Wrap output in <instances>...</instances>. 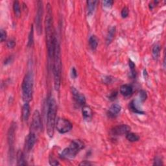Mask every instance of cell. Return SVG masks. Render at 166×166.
Instances as JSON below:
<instances>
[{
    "mask_svg": "<svg viewBox=\"0 0 166 166\" xmlns=\"http://www.w3.org/2000/svg\"><path fill=\"white\" fill-rule=\"evenodd\" d=\"M114 4V2L112 0H105V1L103 2V6L106 8H111Z\"/></svg>",
    "mask_w": 166,
    "mask_h": 166,
    "instance_id": "cell-29",
    "label": "cell"
},
{
    "mask_svg": "<svg viewBox=\"0 0 166 166\" xmlns=\"http://www.w3.org/2000/svg\"><path fill=\"white\" fill-rule=\"evenodd\" d=\"M7 38V33L6 31L3 29H1L0 31V40H1L2 42H4Z\"/></svg>",
    "mask_w": 166,
    "mask_h": 166,
    "instance_id": "cell-30",
    "label": "cell"
},
{
    "mask_svg": "<svg viewBox=\"0 0 166 166\" xmlns=\"http://www.w3.org/2000/svg\"><path fill=\"white\" fill-rule=\"evenodd\" d=\"M45 16V34H46V45L48 49V53L49 59L53 57L55 34L53 27V13L50 3L47 4Z\"/></svg>",
    "mask_w": 166,
    "mask_h": 166,
    "instance_id": "cell-1",
    "label": "cell"
},
{
    "mask_svg": "<svg viewBox=\"0 0 166 166\" xmlns=\"http://www.w3.org/2000/svg\"><path fill=\"white\" fill-rule=\"evenodd\" d=\"M130 131H131V127L127 125H121L112 128L110 134L114 136H123V135H126Z\"/></svg>",
    "mask_w": 166,
    "mask_h": 166,
    "instance_id": "cell-11",
    "label": "cell"
},
{
    "mask_svg": "<svg viewBox=\"0 0 166 166\" xmlns=\"http://www.w3.org/2000/svg\"><path fill=\"white\" fill-rule=\"evenodd\" d=\"M92 164L88 161H82V162L80 164V165H90Z\"/></svg>",
    "mask_w": 166,
    "mask_h": 166,
    "instance_id": "cell-38",
    "label": "cell"
},
{
    "mask_svg": "<svg viewBox=\"0 0 166 166\" xmlns=\"http://www.w3.org/2000/svg\"><path fill=\"white\" fill-rule=\"evenodd\" d=\"M43 14H44L43 2L41 1H38L37 4V11H36L35 18L36 30L38 35H40L42 33Z\"/></svg>",
    "mask_w": 166,
    "mask_h": 166,
    "instance_id": "cell-7",
    "label": "cell"
},
{
    "mask_svg": "<svg viewBox=\"0 0 166 166\" xmlns=\"http://www.w3.org/2000/svg\"><path fill=\"white\" fill-rule=\"evenodd\" d=\"M34 31H33V25L31 28L30 33L29 34V40H28V46L31 47L34 42Z\"/></svg>",
    "mask_w": 166,
    "mask_h": 166,
    "instance_id": "cell-26",
    "label": "cell"
},
{
    "mask_svg": "<svg viewBox=\"0 0 166 166\" xmlns=\"http://www.w3.org/2000/svg\"><path fill=\"white\" fill-rule=\"evenodd\" d=\"M16 45V42L14 40H9L7 42V46L9 49H13Z\"/></svg>",
    "mask_w": 166,
    "mask_h": 166,
    "instance_id": "cell-31",
    "label": "cell"
},
{
    "mask_svg": "<svg viewBox=\"0 0 166 166\" xmlns=\"http://www.w3.org/2000/svg\"><path fill=\"white\" fill-rule=\"evenodd\" d=\"M16 123H13L10 127L7 134V142L9 145V157L10 161H13L14 154V142H15V130Z\"/></svg>",
    "mask_w": 166,
    "mask_h": 166,
    "instance_id": "cell-6",
    "label": "cell"
},
{
    "mask_svg": "<svg viewBox=\"0 0 166 166\" xmlns=\"http://www.w3.org/2000/svg\"><path fill=\"white\" fill-rule=\"evenodd\" d=\"M85 147V144L81 140L75 139L70 143L69 147L62 150L60 154L61 158L73 159Z\"/></svg>",
    "mask_w": 166,
    "mask_h": 166,
    "instance_id": "cell-5",
    "label": "cell"
},
{
    "mask_svg": "<svg viewBox=\"0 0 166 166\" xmlns=\"http://www.w3.org/2000/svg\"><path fill=\"white\" fill-rule=\"evenodd\" d=\"M37 137H36V134L34 132L31 131L30 133L27 135V136L25 138V151L29 152L32 150L36 143Z\"/></svg>",
    "mask_w": 166,
    "mask_h": 166,
    "instance_id": "cell-10",
    "label": "cell"
},
{
    "mask_svg": "<svg viewBox=\"0 0 166 166\" xmlns=\"http://www.w3.org/2000/svg\"><path fill=\"white\" fill-rule=\"evenodd\" d=\"M13 10H14V13L16 16L19 18L21 15V9H20V5L19 2L18 1L14 2Z\"/></svg>",
    "mask_w": 166,
    "mask_h": 166,
    "instance_id": "cell-24",
    "label": "cell"
},
{
    "mask_svg": "<svg viewBox=\"0 0 166 166\" xmlns=\"http://www.w3.org/2000/svg\"><path fill=\"white\" fill-rule=\"evenodd\" d=\"M56 103L55 98L50 96L48 99V110H47V133L50 138L54 135L55 128L56 125Z\"/></svg>",
    "mask_w": 166,
    "mask_h": 166,
    "instance_id": "cell-3",
    "label": "cell"
},
{
    "mask_svg": "<svg viewBox=\"0 0 166 166\" xmlns=\"http://www.w3.org/2000/svg\"><path fill=\"white\" fill-rule=\"evenodd\" d=\"M128 66L130 67V70H131V76L132 78H135L136 76V70H135V64L134 62L130 60L128 62Z\"/></svg>",
    "mask_w": 166,
    "mask_h": 166,
    "instance_id": "cell-25",
    "label": "cell"
},
{
    "mask_svg": "<svg viewBox=\"0 0 166 166\" xmlns=\"http://www.w3.org/2000/svg\"><path fill=\"white\" fill-rule=\"evenodd\" d=\"M116 33V27H111L108 30V32L106 36V43L107 45H110L114 38V36Z\"/></svg>",
    "mask_w": 166,
    "mask_h": 166,
    "instance_id": "cell-17",
    "label": "cell"
},
{
    "mask_svg": "<svg viewBox=\"0 0 166 166\" xmlns=\"http://www.w3.org/2000/svg\"><path fill=\"white\" fill-rule=\"evenodd\" d=\"M139 99H140V101H141L142 102H144L145 100H146V99L147 97V93L144 90H141L139 92Z\"/></svg>",
    "mask_w": 166,
    "mask_h": 166,
    "instance_id": "cell-27",
    "label": "cell"
},
{
    "mask_svg": "<svg viewBox=\"0 0 166 166\" xmlns=\"http://www.w3.org/2000/svg\"><path fill=\"white\" fill-rule=\"evenodd\" d=\"M87 12L88 15H92L96 9V5L98 3L97 1H87Z\"/></svg>",
    "mask_w": 166,
    "mask_h": 166,
    "instance_id": "cell-19",
    "label": "cell"
},
{
    "mask_svg": "<svg viewBox=\"0 0 166 166\" xmlns=\"http://www.w3.org/2000/svg\"><path fill=\"white\" fill-rule=\"evenodd\" d=\"M117 92H113L110 93V97H109V98L111 100H114V99H115L116 97H117Z\"/></svg>",
    "mask_w": 166,
    "mask_h": 166,
    "instance_id": "cell-36",
    "label": "cell"
},
{
    "mask_svg": "<svg viewBox=\"0 0 166 166\" xmlns=\"http://www.w3.org/2000/svg\"><path fill=\"white\" fill-rule=\"evenodd\" d=\"M98 44H99V40L96 36L93 35L90 36V38H89V45L92 51L96 50V49L97 48Z\"/></svg>",
    "mask_w": 166,
    "mask_h": 166,
    "instance_id": "cell-20",
    "label": "cell"
},
{
    "mask_svg": "<svg viewBox=\"0 0 166 166\" xmlns=\"http://www.w3.org/2000/svg\"><path fill=\"white\" fill-rule=\"evenodd\" d=\"M82 116L85 120L90 121L92 119L93 116V112H92V108L89 106L85 105L82 106Z\"/></svg>",
    "mask_w": 166,
    "mask_h": 166,
    "instance_id": "cell-13",
    "label": "cell"
},
{
    "mask_svg": "<svg viewBox=\"0 0 166 166\" xmlns=\"http://www.w3.org/2000/svg\"><path fill=\"white\" fill-rule=\"evenodd\" d=\"M30 116V106L29 103H25L22 107V117L23 121H27Z\"/></svg>",
    "mask_w": 166,
    "mask_h": 166,
    "instance_id": "cell-16",
    "label": "cell"
},
{
    "mask_svg": "<svg viewBox=\"0 0 166 166\" xmlns=\"http://www.w3.org/2000/svg\"><path fill=\"white\" fill-rule=\"evenodd\" d=\"M128 14H129L128 8L127 7H125L121 10V17L123 18H127L128 16Z\"/></svg>",
    "mask_w": 166,
    "mask_h": 166,
    "instance_id": "cell-28",
    "label": "cell"
},
{
    "mask_svg": "<svg viewBox=\"0 0 166 166\" xmlns=\"http://www.w3.org/2000/svg\"><path fill=\"white\" fill-rule=\"evenodd\" d=\"M160 49H161V47L160 45L158 44H155L152 49V55H153V58L154 60H158L160 57Z\"/></svg>",
    "mask_w": 166,
    "mask_h": 166,
    "instance_id": "cell-22",
    "label": "cell"
},
{
    "mask_svg": "<svg viewBox=\"0 0 166 166\" xmlns=\"http://www.w3.org/2000/svg\"><path fill=\"white\" fill-rule=\"evenodd\" d=\"M133 88L132 86L129 85H123L120 88L121 94L124 97H129L132 95Z\"/></svg>",
    "mask_w": 166,
    "mask_h": 166,
    "instance_id": "cell-14",
    "label": "cell"
},
{
    "mask_svg": "<svg viewBox=\"0 0 166 166\" xmlns=\"http://www.w3.org/2000/svg\"><path fill=\"white\" fill-rule=\"evenodd\" d=\"M121 110V106L118 104H113L109 108L108 114L112 117H116Z\"/></svg>",
    "mask_w": 166,
    "mask_h": 166,
    "instance_id": "cell-15",
    "label": "cell"
},
{
    "mask_svg": "<svg viewBox=\"0 0 166 166\" xmlns=\"http://www.w3.org/2000/svg\"><path fill=\"white\" fill-rule=\"evenodd\" d=\"M34 78L31 71L25 74L22 85V98L25 103H29L33 99Z\"/></svg>",
    "mask_w": 166,
    "mask_h": 166,
    "instance_id": "cell-4",
    "label": "cell"
},
{
    "mask_svg": "<svg viewBox=\"0 0 166 166\" xmlns=\"http://www.w3.org/2000/svg\"><path fill=\"white\" fill-rule=\"evenodd\" d=\"M71 75L72 79H76L77 77V72L76 69L74 67H73L71 68Z\"/></svg>",
    "mask_w": 166,
    "mask_h": 166,
    "instance_id": "cell-34",
    "label": "cell"
},
{
    "mask_svg": "<svg viewBox=\"0 0 166 166\" xmlns=\"http://www.w3.org/2000/svg\"><path fill=\"white\" fill-rule=\"evenodd\" d=\"M71 92L73 97H74V99L77 105L80 106H85L86 104V98L85 96L82 94L81 93H80L74 87L71 88Z\"/></svg>",
    "mask_w": 166,
    "mask_h": 166,
    "instance_id": "cell-12",
    "label": "cell"
},
{
    "mask_svg": "<svg viewBox=\"0 0 166 166\" xmlns=\"http://www.w3.org/2000/svg\"><path fill=\"white\" fill-rule=\"evenodd\" d=\"M49 164L51 165H59V163L58 161H57L53 157V156H52V157L51 156V157H49Z\"/></svg>",
    "mask_w": 166,
    "mask_h": 166,
    "instance_id": "cell-32",
    "label": "cell"
},
{
    "mask_svg": "<svg viewBox=\"0 0 166 166\" xmlns=\"http://www.w3.org/2000/svg\"><path fill=\"white\" fill-rule=\"evenodd\" d=\"M112 81V78L110 77H105V78H103V82L104 83H105V84H108V83H110Z\"/></svg>",
    "mask_w": 166,
    "mask_h": 166,
    "instance_id": "cell-35",
    "label": "cell"
},
{
    "mask_svg": "<svg viewBox=\"0 0 166 166\" xmlns=\"http://www.w3.org/2000/svg\"><path fill=\"white\" fill-rule=\"evenodd\" d=\"M126 138H127V140H128V141L131 142H138L139 139V137L138 136V135H137L136 134H135V133L130 132L126 134Z\"/></svg>",
    "mask_w": 166,
    "mask_h": 166,
    "instance_id": "cell-23",
    "label": "cell"
},
{
    "mask_svg": "<svg viewBox=\"0 0 166 166\" xmlns=\"http://www.w3.org/2000/svg\"><path fill=\"white\" fill-rule=\"evenodd\" d=\"M17 165H26L27 162L25 158V155L22 150H18L16 154Z\"/></svg>",
    "mask_w": 166,
    "mask_h": 166,
    "instance_id": "cell-18",
    "label": "cell"
},
{
    "mask_svg": "<svg viewBox=\"0 0 166 166\" xmlns=\"http://www.w3.org/2000/svg\"><path fill=\"white\" fill-rule=\"evenodd\" d=\"M11 62H12V57L11 56H9V57H8V58L6 60H5V63L4 64L5 65H7V64H10Z\"/></svg>",
    "mask_w": 166,
    "mask_h": 166,
    "instance_id": "cell-37",
    "label": "cell"
},
{
    "mask_svg": "<svg viewBox=\"0 0 166 166\" xmlns=\"http://www.w3.org/2000/svg\"><path fill=\"white\" fill-rule=\"evenodd\" d=\"M129 109L131 111H132L134 113L138 114H143L145 112L142 111V110L139 109V108L137 106V103L135 101H132L129 103Z\"/></svg>",
    "mask_w": 166,
    "mask_h": 166,
    "instance_id": "cell-21",
    "label": "cell"
},
{
    "mask_svg": "<svg viewBox=\"0 0 166 166\" xmlns=\"http://www.w3.org/2000/svg\"><path fill=\"white\" fill-rule=\"evenodd\" d=\"M55 127L59 133L65 134L70 132L72 129V123L66 119L59 118L56 123Z\"/></svg>",
    "mask_w": 166,
    "mask_h": 166,
    "instance_id": "cell-8",
    "label": "cell"
},
{
    "mask_svg": "<svg viewBox=\"0 0 166 166\" xmlns=\"http://www.w3.org/2000/svg\"><path fill=\"white\" fill-rule=\"evenodd\" d=\"M154 165H163L162 158H161L159 157H156L155 159H154Z\"/></svg>",
    "mask_w": 166,
    "mask_h": 166,
    "instance_id": "cell-33",
    "label": "cell"
},
{
    "mask_svg": "<svg viewBox=\"0 0 166 166\" xmlns=\"http://www.w3.org/2000/svg\"><path fill=\"white\" fill-rule=\"evenodd\" d=\"M53 76H54V86L56 90H59L61 82V73H62V61L60 55V47L59 39L55 34V47L53 53Z\"/></svg>",
    "mask_w": 166,
    "mask_h": 166,
    "instance_id": "cell-2",
    "label": "cell"
},
{
    "mask_svg": "<svg viewBox=\"0 0 166 166\" xmlns=\"http://www.w3.org/2000/svg\"><path fill=\"white\" fill-rule=\"evenodd\" d=\"M42 127V119L40 114L38 110H35L33 113L32 117V123H31V131L34 132V133H38L40 131Z\"/></svg>",
    "mask_w": 166,
    "mask_h": 166,
    "instance_id": "cell-9",
    "label": "cell"
}]
</instances>
